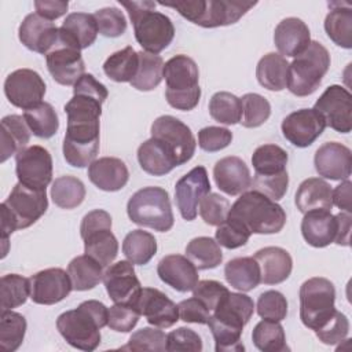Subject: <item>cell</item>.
<instances>
[{
	"mask_svg": "<svg viewBox=\"0 0 352 352\" xmlns=\"http://www.w3.org/2000/svg\"><path fill=\"white\" fill-rule=\"evenodd\" d=\"M0 297L1 312L23 305L30 297V279L18 274L3 275L0 279Z\"/></svg>",
	"mask_w": 352,
	"mask_h": 352,
	"instance_id": "cell-47",
	"label": "cell"
},
{
	"mask_svg": "<svg viewBox=\"0 0 352 352\" xmlns=\"http://www.w3.org/2000/svg\"><path fill=\"white\" fill-rule=\"evenodd\" d=\"M120 4L128 11L133 25L135 38L143 51L160 54L172 43L175 37L173 22L165 14L155 11L157 3L148 0H120Z\"/></svg>",
	"mask_w": 352,
	"mask_h": 352,
	"instance_id": "cell-5",
	"label": "cell"
},
{
	"mask_svg": "<svg viewBox=\"0 0 352 352\" xmlns=\"http://www.w3.org/2000/svg\"><path fill=\"white\" fill-rule=\"evenodd\" d=\"M59 28L52 21L32 12L25 16L18 29L19 41L30 51L45 55L56 43Z\"/></svg>",
	"mask_w": 352,
	"mask_h": 352,
	"instance_id": "cell-25",
	"label": "cell"
},
{
	"mask_svg": "<svg viewBox=\"0 0 352 352\" xmlns=\"http://www.w3.org/2000/svg\"><path fill=\"white\" fill-rule=\"evenodd\" d=\"M51 198L62 209H74L85 198V186L74 176L66 175L56 177L51 187Z\"/></svg>",
	"mask_w": 352,
	"mask_h": 352,
	"instance_id": "cell-46",
	"label": "cell"
},
{
	"mask_svg": "<svg viewBox=\"0 0 352 352\" xmlns=\"http://www.w3.org/2000/svg\"><path fill=\"white\" fill-rule=\"evenodd\" d=\"M139 67L131 85L138 91H153L162 81L164 60L157 54L139 51Z\"/></svg>",
	"mask_w": 352,
	"mask_h": 352,
	"instance_id": "cell-44",
	"label": "cell"
},
{
	"mask_svg": "<svg viewBox=\"0 0 352 352\" xmlns=\"http://www.w3.org/2000/svg\"><path fill=\"white\" fill-rule=\"evenodd\" d=\"M59 33L78 50H84L95 43L99 32L94 14L72 12L63 21Z\"/></svg>",
	"mask_w": 352,
	"mask_h": 352,
	"instance_id": "cell-34",
	"label": "cell"
},
{
	"mask_svg": "<svg viewBox=\"0 0 352 352\" xmlns=\"http://www.w3.org/2000/svg\"><path fill=\"white\" fill-rule=\"evenodd\" d=\"M30 129L23 116L10 114L1 120V162L18 154L30 140Z\"/></svg>",
	"mask_w": 352,
	"mask_h": 352,
	"instance_id": "cell-36",
	"label": "cell"
},
{
	"mask_svg": "<svg viewBox=\"0 0 352 352\" xmlns=\"http://www.w3.org/2000/svg\"><path fill=\"white\" fill-rule=\"evenodd\" d=\"M294 202L301 213L311 210H331L333 190L330 184L320 177L305 179L297 188Z\"/></svg>",
	"mask_w": 352,
	"mask_h": 352,
	"instance_id": "cell-33",
	"label": "cell"
},
{
	"mask_svg": "<svg viewBox=\"0 0 352 352\" xmlns=\"http://www.w3.org/2000/svg\"><path fill=\"white\" fill-rule=\"evenodd\" d=\"M250 235L252 234L241 224L227 219L223 224L217 226L214 238L220 246H224L227 249H238L246 245Z\"/></svg>",
	"mask_w": 352,
	"mask_h": 352,
	"instance_id": "cell-57",
	"label": "cell"
},
{
	"mask_svg": "<svg viewBox=\"0 0 352 352\" xmlns=\"http://www.w3.org/2000/svg\"><path fill=\"white\" fill-rule=\"evenodd\" d=\"M139 67V54L131 47H125L111 54L103 63L104 74L116 82H131Z\"/></svg>",
	"mask_w": 352,
	"mask_h": 352,
	"instance_id": "cell-40",
	"label": "cell"
},
{
	"mask_svg": "<svg viewBox=\"0 0 352 352\" xmlns=\"http://www.w3.org/2000/svg\"><path fill=\"white\" fill-rule=\"evenodd\" d=\"M135 308L150 324L160 329L170 327L180 319L177 305L155 287H142Z\"/></svg>",
	"mask_w": 352,
	"mask_h": 352,
	"instance_id": "cell-22",
	"label": "cell"
},
{
	"mask_svg": "<svg viewBox=\"0 0 352 352\" xmlns=\"http://www.w3.org/2000/svg\"><path fill=\"white\" fill-rule=\"evenodd\" d=\"M315 334L323 344L336 345L349 334V320L342 312L336 309L331 318L315 330Z\"/></svg>",
	"mask_w": 352,
	"mask_h": 352,
	"instance_id": "cell-55",
	"label": "cell"
},
{
	"mask_svg": "<svg viewBox=\"0 0 352 352\" xmlns=\"http://www.w3.org/2000/svg\"><path fill=\"white\" fill-rule=\"evenodd\" d=\"M253 344L263 352H285L289 351L286 336L282 324L275 320H260L252 333Z\"/></svg>",
	"mask_w": 352,
	"mask_h": 352,
	"instance_id": "cell-45",
	"label": "cell"
},
{
	"mask_svg": "<svg viewBox=\"0 0 352 352\" xmlns=\"http://www.w3.org/2000/svg\"><path fill=\"white\" fill-rule=\"evenodd\" d=\"M107 88L85 73L73 85V98L65 104L67 128L63 138V157L74 168L89 166L99 151L102 104Z\"/></svg>",
	"mask_w": 352,
	"mask_h": 352,
	"instance_id": "cell-1",
	"label": "cell"
},
{
	"mask_svg": "<svg viewBox=\"0 0 352 352\" xmlns=\"http://www.w3.org/2000/svg\"><path fill=\"white\" fill-rule=\"evenodd\" d=\"M109 308L98 300L82 301L76 309L60 314L56 329L65 341L81 351H95L100 344V329L107 326Z\"/></svg>",
	"mask_w": 352,
	"mask_h": 352,
	"instance_id": "cell-3",
	"label": "cell"
},
{
	"mask_svg": "<svg viewBox=\"0 0 352 352\" xmlns=\"http://www.w3.org/2000/svg\"><path fill=\"white\" fill-rule=\"evenodd\" d=\"M88 177L92 184L103 191H118L129 180L125 162L116 157H102L88 166Z\"/></svg>",
	"mask_w": 352,
	"mask_h": 352,
	"instance_id": "cell-30",
	"label": "cell"
},
{
	"mask_svg": "<svg viewBox=\"0 0 352 352\" xmlns=\"http://www.w3.org/2000/svg\"><path fill=\"white\" fill-rule=\"evenodd\" d=\"M140 314L131 304H114L109 308L107 326L118 333L131 331L139 322Z\"/></svg>",
	"mask_w": 352,
	"mask_h": 352,
	"instance_id": "cell-56",
	"label": "cell"
},
{
	"mask_svg": "<svg viewBox=\"0 0 352 352\" xmlns=\"http://www.w3.org/2000/svg\"><path fill=\"white\" fill-rule=\"evenodd\" d=\"M3 204L11 213L16 230H23L34 224L48 208L45 190L32 188L19 182L14 186Z\"/></svg>",
	"mask_w": 352,
	"mask_h": 352,
	"instance_id": "cell-12",
	"label": "cell"
},
{
	"mask_svg": "<svg viewBox=\"0 0 352 352\" xmlns=\"http://www.w3.org/2000/svg\"><path fill=\"white\" fill-rule=\"evenodd\" d=\"M242 102V118L241 124L245 128H257L263 125L271 116L270 102L258 94H245L241 98Z\"/></svg>",
	"mask_w": 352,
	"mask_h": 352,
	"instance_id": "cell-50",
	"label": "cell"
},
{
	"mask_svg": "<svg viewBox=\"0 0 352 352\" xmlns=\"http://www.w3.org/2000/svg\"><path fill=\"white\" fill-rule=\"evenodd\" d=\"M333 205L341 212H352V183L349 179L344 180L333 190Z\"/></svg>",
	"mask_w": 352,
	"mask_h": 352,
	"instance_id": "cell-63",
	"label": "cell"
},
{
	"mask_svg": "<svg viewBox=\"0 0 352 352\" xmlns=\"http://www.w3.org/2000/svg\"><path fill=\"white\" fill-rule=\"evenodd\" d=\"M18 182L38 190H45L52 180V157L41 146H29L15 154Z\"/></svg>",
	"mask_w": 352,
	"mask_h": 352,
	"instance_id": "cell-14",
	"label": "cell"
},
{
	"mask_svg": "<svg viewBox=\"0 0 352 352\" xmlns=\"http://www.w3.org/2000/svg\"><path fill=\"white\" fill-rule=\"evenodd\" d=\"M209 114L220 124H238L242 118V102L231 92H216L209 100Z\"/></svg>",
	"mask_w": 352,
	"mask_h": 352,
	"instance_id": "cell-48",
	"label": "cell"
},
{
	"mask_svg": "<svg viewBox=\"0 0 352 352\" xmlns=\"http://www.w3.org/2000/svg\"><path fill=\"white\" fill-rule=\"evenodd\" d=\"M280 128L286 140L296 147L304 148L323 133L326 122L315 109H300L286 116Z\"/></svg>",
	"mask_w": 352,
	"mask_h": 352,
	"instance_id": "cell-19",
	"label": "cell"
},
{
	"mask_svg": "<svg viewBox=\"0 0 352 352\" xmlns=\"http://www.w3.org/2000/svg\"><path fill=\"white\" fill-rule=\"evenodd\" d=\"M166 351H202L201 337L188 327H179L166 334Z\"/></svg>",
	"mask_w": 352,
	"mask_h": 352,
	"instance_id": "cell-60",
	"label": "cell"
},
{
	"mask_svg": "<svg viewBox=\"0 0 352 352\" xmlns=\"http://www.w3.org/2000/svg\"><path fill=\"white\" fill-rule=\"evenodd\" d=\"M126 213L132 223L166 232L173 227L175 217L169 194L161 187H143L128 201Z\"/></svg>",
	"mask_w": 352,
	"mask_h": 352,
	"instance_id": "cell-8",
	"label": "cell"
},
{
	"mask_svg": "<svg viewBox=\"0 0 352 352\" xmlns=\"http://www.w3.org/2000/svg\"><path fill=\"white\" fill-rule=\"evenodd\" d=\"M257 1L245 0H202V8L195 25L201 28H219L236 23Z\"/></svg>",
	"mask_w": 352,
	"mask_h": 352,
	"instance_id": "cell-23",
	"label": "cell"
},
{
	"mask_svg": "<svg viewBox=\"0 0 352 352\" xmlns=\"http://www.w3.org/2000/svg\"><path fill=\"white\" fill-rule=\"evenodd\" d=\"M140 168L153 176H164L179 166L173 151L160 139L150 138L138 148Z\"/></svg>",
	"mask_w": 352,
	"mask_h": 352,
	"instance_id": "cell-32",
	"label": "cell"
},
{
	"mask_svg": "<svg viewBox=\"0 0 352 352\" xmlns=\"http://www.w3.org/2000/svg\"><path fill=\"white\" fill-rule=\"evenodd\" d=\"M94 18L98 32L104 37H118L126 30V19L121 10L116 7H104L95 11Z\"/></svg>",
	"mask_w": 352,
	"mask_h": 352,
	"instance_id": "cell-54",
	"label": "cell"
},
{
	"mask_svg": "<svg viewBox=\"0 0 352 352\" xmlns=\"http://www.w3.org/2000/svg\"><path fill=\"white\" fill-rule=\"evenodd\" d=\"M257 314L263 319L282 322L287 315V300L278 290H267L258 296Z\"/></svg>",
	"mask_w": 352,
	"mask_h": 352,
	"instance_id": "cell-53",
	"label": "cell"
},
{
	"mask_svg": "<svg viewBox=\"0 0 352 352\" xmlns=\"http://www.w3.org/2000/svg\"><path fill=\"white\" fill-rule=\"evenodd\" d=\"M230 202L220 194L209 192L199 202V216L209 226H220L227 220Z\"/></svg>",
	"mask_w": 352,
	"mask_h": 352,
	"instance_id": "cell-52",
	"label": "cell"
},
{
	"mask_svg": "<svg viewBox=\"0 0 352 352\" xmlns=\"http://www.w3.org/2000/svg\"><path fill=\"white\" fill-rule=\"evenodd\" d=\"M330 12L324 19L329 38L341 48H352V8L346 3H329Z\"/></svg>",
	"mask_w": 352,
	"mask_h": 352,
	"instance_id": "cell-35",
	"label": "cell"
},
{
	"mask_svg": "<svg viewBox=\"0 0 352 352\" xmlns=\"http://www.w3.org/2000/svg\"><path fill=\"white\" fill-rule=\"evenodd\" d=\"M103 283L114 304H131L135 307L142 285L131 261L121 260L110 264L103 274Z\"/></svg>",
	"mask_w": 352,
	"mask_h": 352,
	"instance_id": "cell-20",
	"label": "cell"
},
{
	"mask_svg": "<svg viewBox=\"0 0 352 352\" xmlns=\"http://www.w3.org/2000/svg\"><path fill=\"white\" fill-rule=\"evenodd\" d=\"M73 290L69 274L62 268H47L30 276V298L40 305H52Z\"/></svg>",
	"mask_w": 352,
	"mask_h": 352,
	"instance_id": "cell-21",
	"label": "cell"
},
{
	"mask_svg": "<svg viewBox=\"0 0 352 352\" xmlns=\"http://www.w3.org/2000/svg\"><path fill=\"white\" fill-rule=\"evenodd\" d=\"M151 138L164 142L175 154L177 164L188 162L197 147L191 129L173 116H161L151 124Z\"/></svg>",
	"mask_w": 352,
	"mask_h": 352,
	"instance_id": "cell-15",
	"label": "cell"
},
{
	"mask_svg": "<svg viewBox=\"0 0 352 352\" xmlns=\"http://www.w3.org/2000/svg\"><path fill=\"white\" fill-rule=\"evenodd\" d=\"M336 219H337V236L334 242L341 246H348L349 235H351V223H352L351 213L340 212L338 214H336Z\"/></svg>",
	"mask_w": 352,
	"mask_h": 352,
	"instance_id": "cell-64",
	"label": "cell"
},
{
	"mask_svg": "<svg viewBox=\"0 0 352 352\" xmlns=\"http://www.w3.org/2000/svg\"><path fill=\"white\" fill-rule=\"evenodd\" d=\"M67 274L73 290L85 292L98 286L103 280V267L91 256L82 254L74 257L67 265Z\"/></svg>",
	"mask_w": 352,
	"mask_h": 352,
	"instance_id": "cell-39",
	"label": "cell"
},
{
	"mask_svg": "<svg viewBox=\"0 0 352 352\" xmlns=\"http://www.w3.org/2000/svg\"><path fill=\"white\" fill-rule=\"evenodd\" d=\"M186 257L192 261L197 270H212L223 261V252L216 239L197 236L187 243Z\"/></svg>",
	"mask_w": 352,
	"mask_h": 352,
	"instance_id": "cell-43",
	"label": "cell"
},
{
	"mask_svg": "<svg viewBox=\"0 0 352 352\" xmlns=\"http://www.w3.org/2000/svg\"><path fill=\"white\" fill-rule=\"evenodd\" d=\"M162 77L166 82L165 98L169 106L188 111L198 106L201 98L199 72L194 59L179 54L164 65Z\"/></svg>",
	"mask_w": 352,
	"mask_h": 352,
	"instance_id": "cell-6",
	"label": "cell"
},
{
	"mask_svg": "<svg viewBox=\"0 0 352 352\" xmlns=\"http://www.w3.org/2000/svg\"><path fill=\"white\" fill-rule=\"evenodd\" d=\"M287 161L289 155L280 146L271 143L258 146L252 155L254 177L250 187L272 201L282 199L289 186Z\"/></svg>",
	"mask_w": 352,
	"mask_h": 352,
	"instance_id": "cell-7",
	"label": "cell"
},
{
	"mask_svg": "<svg viewBox=\"0 0 352 352\" xmlns=\"http://www.w3.org/2000/svg\"><path fill=\"white\" fill-rule=\"evenodd\" d=\"M231 131L223 126H206L198 132V146L204 151H220L226 148L231 143Z\"/></svg>",
	"mask_w": 352,
	"mask_h": 352,
	"instance_id": "cell-59",
	"label": "cell"
},
{
	"mask_svg": "<svg viewBox=\"0 0 352 352\" xmlns=\"http://www.w3.org/2000/svg\"><path fill=\"white\" fill-rule=\"evenodd\" d=\"M210 192V182L205 166H195L182 176L175 186V198L182 217L191 221L197 217L201 199Z\"/></svg>",
	"mask_w": 352,
	"mask_h": 352,
	"instance_id": "cell-18",
	"label": "cell"
},
{
	"mask_svg": "<svg viewBox=\"0 0 352 352\" xmlns=\"http://www.w3.org/2000/svg\"><path fill=\"white\" fill-rule=\"evenodd\" d=\"M4 94L12 106L28 110L43 102L45 82L37 72L32 69H18L7 76Z\"/></svg>",
	"mask_w": 352,
	"mask_h": 352,
	"instance_id": "cell-17",
	"label": "cell"
},
{
	"mask_svg": "<svg viewBox=\"0 0 352 352\" xmlns=\"http://www.w3.org/2000/svg\"><path fill=\"white\" fill-rule=\"evenodd\" d=\"M23 118L30 132L41 139L52 138L59 128V118L48 102H41L23 111Z\"/></svg>",
	"mask_w": 352,
	"mask_h": 352,
	"instance_id": "cell-41",
	"label": "cell"
},
{
	"mask_svg": "<svg viewBox=\"0 0 352 352\" xmlns=\"http://www.w3.org/2000/svg\"><path fill=\"white\" fill-rule=\"evenodd\" d=\"M122 253L132 264L144 265L157 253V241L154 235L147 231L133 230L124 238Z\"/></svg>",
	"mask_w": 352,
	"mask_h": 352,
	"instance_id": "cell-42",
	"label": "cell"
},
{
	"mask_svg": "<svg viewBox=\"0 0 352 352\" xmlns=\"http://www.w3.org/2000/svg\"><path fill=\"white\" fill-rule=\"evenodd\" d=\"M334 285L322 276L307 279L300 287V319L311 330L319 329L336 312Z\"/></svg>",
	"mask_w": 352,
	"mask_h": 352,
	"instance_id": "cell-11",
	"label": "cell"
},
{
	"mask_svg": "<svg viewBox=\"0 0 352 352\" xmlns=\"http://www.w3.org/2000/svg\"><path fill=\"white\" fill-rule=\"evenodd\" d=\"M260 268V283L278 285L285 282L293 270V260L287 250L279 246H267L253 256Z\"/></svg>",
	"mask_w": 352,
	"mask_h": 352,
	"instance_id": "cell-29",
	"label": "cell"
},
{
	"mask_svg": "<svg viewBox=\"0 0 352 352\" xmlns=\"http://www.w3.org/2000/svg\"><path fill=\"white\" fill-rule=\"evenodd\" d=\"M330 67V54L319 41L309 45L289 63L287 88L296 96L314 94Z\"/></svg>",
	"mask_w": 352,
	"mask_h": 352,
	"instance_id": "cell-9",
	"label": "cell"
},
{
	"mask_svg": "<svg viewBox=\"0 0 352 352\" xmlns=\"http://www.w3.org/2000/svg\"><path fill=\"white\" fill-rule=\"evenodd\" d=\"M213 177L220 191L227 195H239L252 186V175L239 157H224L213 166Z\"/></svg>",
	"mask_w": 352,
	"mask_h": 352,
	"instance_id": "cell-27",
	"label": "cell"
},
{
	"mask_svg": "<svg viewBox=\"0 0 352 352\" xmlns=\"http://www.w3.org/2000/svg\"><path fill=\"white\" fill-rule=\"evenodd\" d=\"M179 308V318L186 323H198V324H206L210 318V311L206 308V305L199 301L197 297H191L187 300H183L177 304Z\"/></svg>",
	"mask_w": 352,
	"mask_h": 352,
	"instance_id": "cell-61",
	"label": "cell"
},
{
	"mask_svg": "<svg viewBox=\"0 0 352 352\" xmlns=\"http://www.w3.org/2000/svg\"><path fill=\"white\" fill-rule=\"evenodd\" d=\"M26 333V319L23 315L3 311L0 318V346L6 352L16 351L23 342Z\"/></svg>",
	"mask_w": 352,
	"mask_h": 352,
	"instance_id": "cell-49",
	"label": "cell"
},
{
	"mask_svg": "<svg viewBox=\"0 0 352 352\" xmlns=\"http://www.w3.org/2000/svg\"><path fill=\"white\" fill-rule=\"evenodd\" d=\"M47 69L60 85H74L85 70L81 50L69 43L60 33L55 45L45 54Z\"/></svg>",
	"mask_w": 352,
	"mask_h": 352,
	"instance_id": "cell-13",
	"label": "cell"
},
{
	"mask_svg": "<svg viewBox=\"0 0 352 352\" xmlns=\"http://www.w3.org/2000/svg\"><path fill=\"white\" fill-rule=\"evenodd\" d=\"M274 43L282 56L296 58L311 43V33L304 21L289 16L282 19L274 32Z\"/></svg>",
	"mask_w": 352,
	"mask_h": 352,
	"instance_id": "cell-28",
	"label": "cell"
},
{
	"mask_svg": "<svg viewBox=\"0 0 352 352\" xmlns=\"http://www.w3.org/2000/svg\"><path fill=\"white\" fill-rule=\"evenodd\" d=\"M228 294L230 290L223 283L212 279L199 280L192 289V296L202 301L210 312L214 311Z\"/></svg>",
	"mask_w": 352,
	"mask_h": 352,
	"instance_id": "cell-58",
	"label": "cell"
},
{
	"mask_svg": "<svg viewBox=\"0 0 352 352\" xmlns=\"http://www.w3.org/2000/svg\"><path fill=\"white\" fill-rule=\"evenodd\" d=\"M289 62L285 56L268 52L257 63L256 77L261 87L270 91H282L287 87Z\"/></svg>",
	"mask_w": 352,
	"mask_h": 352,
	"instance_id": "cell-37",
	"label": "cell"
},
{
	"mask_svg": "<svg viewBox=\"0 0 352 352\" xmlns=\"http://www.w3.org/2000/svg\"><path fill=\"white\" fill-rule=\"evenodd\" d=\"M157 274L164 283L180 293L192 290L199 282L197 267L182 254H168L162 257L157 265Z\"/></svg>",
	"mask_w": 352,
	"mask_h": 352,
	"instance_id": "cell-26",
	"label": "cell"
},
{
	"mask_svg": "<svg viewBox=\"0 0 352 352\" xmlns=\"http://www.w3.org/2000/svg\"><path fill=\"white\" fill-rule=\"evenodd\" d=\"M314 109L323 117L326 126L349 133L352 129V95L341 85H330L315 102Z\"/></svg>",
	"mask_w": 352,
	"mask_h": 352,
	"instance_id": "cell-16",
	"label": "cell"
},
{
	"mask_svg": "<svg viewBox=\"0 0 352 352\" xmlns=\"http://www.w3.org/2000/svg\"><path fill=\"white\" fill-rule=\"evenodd\" d=\"M228 285L239 292H250L260 283V268L253 257H235L224 267Z\"/></svg>",
	"mask_w": 352,
	"mask_h": 352,
	"instance_id": "cell-38",
	"label": "cell"
},
{
	"mask_svg": "<svg viewBox=\"0 0 352 352\" xmlns=\"http://www.w3.org/2000/svg\"><path fill=\"white\" fill-rule=\"evenodd\" d=\"M227 219L250 234H276L286 224V212L267 195L250 190L242 192L231 205Z\"/></svg>",
	"mask_w": 352,
	"mask_h": 352,
	"instance_id": "cell-4",
	"label": "cell"
},
{
	"mask_svg": "<svg viewBox=\"0 0 352 352\" xmlns=\"http://www.w3.org/2000/svg\"><path fill=\"white\" fill-rule=\"evenodd\" d=\"M121 349L164 352L166 351V334L160 329L143 327L132 333L128 344L121 346Z\"/></svg>",
	"mask_w": 352,
	"mask_h": 352,
	"instance_id": "cell-51",
	"label": "cell"
},
{
	"mask_svg": "<svg viewBox=\"0 0 352 352\" xmlns=\"http://www.w3.org/2000/svg\"><path fill=\"white\" fill-rule=\"evenodd\" d=\"M254 312L253 300L243 293H231L212 311L208 326L214 338L216 352H241L243 327Z\"/></svg>",
	"mask_w": 352,
	"mask_h": 352,
	"instance_id": "cell-2",
	"label": "cell"
},
{
	"mask_svg": "<svg viewBox=\"0 0 352 352\" xmlns=\"http://www.w3.org/2000/svg\"><path fill=\"white\" fill-rule=\"evenodd\" d=\"M301 234L305 242L314 248H324L336 241L337 219L331 210H311L304 213Z\"/></svg>",
	"mask_w": 352,
	"mask_h": 352,
	"instance_id": "cell-31",
	"label": "cell"
},
{
	"mask_svg": "<svg viewBox=\"0 0 352 352\" xmlns=\"http://www.w3.org/2000/svg\"><path fill=\"white\" fill-rule=\"evenodd\" d=\"M314 164L319 176L330 180H346L351 176L352 153L338 142H327L316 150Z\"/></svg>",
	"mask_w": 352,
	"mask_h": 352,
	"instance_id": "cell-24",
	"label": "cell"
},
{
	"mask_svg": "<svg viewBox=\"0 0 352 352\" xmlns=\"http://www.w3.org/2000/svg\"><path fill=\"white\" fill-rule=\"evenodd\" d=\"M34 8H36V14H38L40 16L48 21H54L66 14L69 8V3L59 1V0H36Z\"/></svg>",
	"mask_w": 352,
	"mask_h": 352,
	"instance_id": "cell-62",
	"label": "cell"
},
{
	"mask_svg": "<svg viewBox=\"0 0 352 352\" xmlns=\"http://www.w3.org/2000/svg\"><path fill=\"white\" fill-rule=\"evenodd\" d=\"M85 254L102 267H109L118 254V242L111 232V216L103 209L88 212L80 226Z\"/></svg>",
	"mask_w": 352,
	"mask_h": 352,
	"instance_id": "cell-10",
	"label": "cell"
}]
</instances>
